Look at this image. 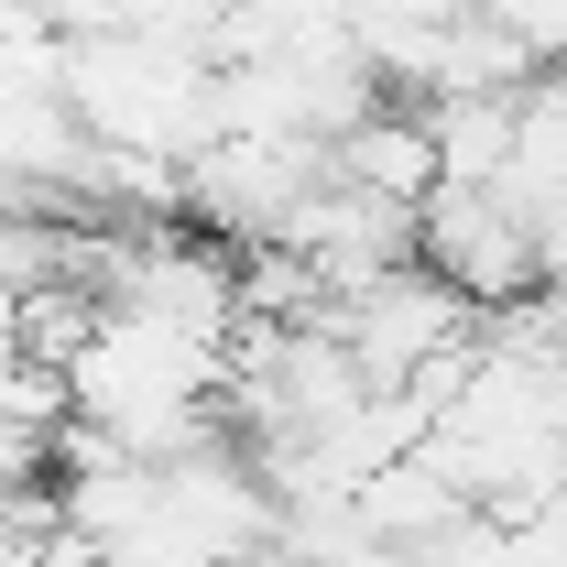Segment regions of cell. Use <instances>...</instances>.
<instances>
[{
    "instance_id": "cell-3",
    "label": "cell",
    "mask_w": 567,
    "mask_h": 567,
    "mask_svg": "<svg viewBox=\"0 0 567 567\" xmlns=\"http://www.w3.org/2000/svg\"><path fill=\"white\" fill-rule=\"evenodd\" d=\"M415 251H425L447 284H458L481 317L546 284V262H535V229H524V208H513L502 186H436V197L415 208Z\"/></svg>"
},
{
    "instance_id": "cell-1",
    "label": "cell",
    "mask_w": 567,
    "mask_h": 567,
    "mask_svg": "<svg viewBox=\"0 0 567 567\" xmlns=\"http://www.w3.org/2000/svg\"><path fill=\"white\" fill-rule=\"evenodd\" d=\"M218 393H229V339H208V328H175V317L121 306V295L99 306L87 350L66 360V404H76L87 425H110L121 447H142V458H175V447H197Z\"/></svg>"
},
{
    "instance_id": "cell-2",
    "label": "cell",
    "mask_w": 567,
    "mask_h": 567,
    "mask_svg": "<svg viewBox=\"0 0 567 567\" xmlns=\"http://www.w3.org/2000/svg\"><path fill=\"white\" fill-rule=\"evenodd\" d=\"M66 99L87 142L110 153H153V164H197L229 121H218V55L197 44H164L142 22H110V33H66Z\"/></svg>"
}]
</instances>
